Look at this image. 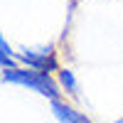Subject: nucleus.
<instances>
[{"label":"nucleus","instance_id":"7ed1b4c3","mask_svg":"<svg viewBox=\"0 0 123 123\" xmlns=\"http://www.w3.org/2000/svg\"><path fill=\"white\" fill-rule=\"evenodd\" d=\"M22 59L27 62V64H32L35 69H39V71H47V69L57 67V62H54L52 54H30V52H22Z\"/></svg>","mask_w":123,"mask_h":123},{"label":"nucleus","instance_id":"f257e3e1","mask_svg":"<svg viewBox=\"0 0 123 123\" xmlns=\"http://www.w3.org/2000/svg\"><path fill=\"white\" fill-rule=\"evenodd\" d=\"M5 81H17V84H25L30 89H35L39 91V94H47V96H52L57 98V86L52 84V79L47 76V71H27V69H10L5 71Z\"/></svg>","mask_w":123,"mask_h":123},{"label":"nucleus","instance_id":"f03ea898","mask_svg":"<svg viewBox=\"0 0 123 123\" xmlns=\"http://www.w3.org/2000/svg\"><path fill=\"white\" fill-rule=\"evenodd\" d=\"M52 111H54V116H57L62 123H91L86 116H81V113H76V111H71L69 106L59 104L57 98H52Z\"/></svg>","mask_w":123,"mask_h":123},{"label":"nucleus","instance_id":"20e7f679","mask_svg":"<svg viewBox=\"0 0 123 123\" xmlns=\"http://www.w3.org/2000/svg\"><path fill=\"white\" fill-rule=\"evenodd\" d=\"M59 79H62V84H64L71 94H76V79H74V74H71V71H62Z\"/></svg>","mask_w":123,"mask_h":123}]
</instances>
